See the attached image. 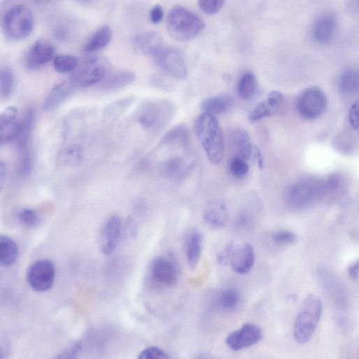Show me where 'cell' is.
Returning <instances> with one entry per match:
<instances>
[{"label": "cell", "mask_w": 359, "mask_h": 359, "mask_svg": "<svg viewBox=\"0 0 359 359\" xmlns=\"http://www.w3.org/2000/svg\"><path fill=\"white\" fill-rule=\"evenodd\" d=\"M196 136L213 164H220L224 158L225 141L223 130L215 115L205 112L194 124Z\"/></svg>", "instance_id": "cell-1"}, {"label": "cell", "mask_w": 359, "mask_h": 359, "mask_svg": "<svg viewBox=\"0 0 359 359\" xmlns=\"http://www.w3.org/2000/svg\"><path fill=\"white\" fill-rule=\"evenodd\" d=\"M166 28L174 40L188 42L197 38L204 30L203 21L192 11L182 6L173 7L169 12Z\"/></svg>", "instance_id": "cell-2"}, {"label": "cell", "mask_w": 359, "mask_h": 359, "mask_svg": "<svg viewBox=\"0 0 359 359\" xmlns=\"http://www.w3.org/2000/svg\"><path fill=\"white\" fill-rule=\"evenodd\" d=\"M175 107L169 101L150 99L143 101L137 108L135 119L146 131L158 132L172 119Z\"/></svg>", "instance_id": "cell-3"}, {"label": "cell", "mask_w": 359, "mask_h": 359, "mask_svg": "<svg viewBox=\"0 0 359 359\" xmlns=\"http://www.w3.org/2000/svg\"><path fill=\"white\" fill-rule=\"evenodd\" d=\"M328 192L326 181L305 177L293 184L285 193V202L293 210L305 208Z\"/></svg>", "instance_id": "cell-4"}, {"label": "cell", "mask_w": 359, "mask_h": 359, "mask_svg": "<svg viewBox=\"0 0 359 359\" xmlns=\"http://www.w3.org/2000/svg\"><path fill=\"white\" fill-rule=\"evenodd\" d=\"M321 300L314 295H308L296 317L293 335L297 343L304 344L313 335L322 314Z\"/></svg>", "instance_id": "cell-5"}, {"label": "cell", "mask_w": 359, "mask_h": 359, "mask_svg": "<svg viewBox=\"0 0 359 359\" xmlns=\"http://www.w3.org/2000/svg\"><path fill=\"white\" fill-rule=\"evenodd\" d=\"M111 62L103 57H90L79 62L71 73L70 81L78 88H87L102 82L108 77Z\"/></svg>", "instance_id": "cell-6"}, {"label": "cell", "mask_w": 359, "mask_h": 359, "mask_svg": "<svg viewBox=\"0 0 359 359\" xmlns=\"http://www.w3.org/2000/svg\"><path fill=\"white\" fill-rule=\"evenodd\" d=\"M34 26L35 19L32 12L22 5L10 8L2 21L5 35L14 41H23L29 38L34 29Z\"/></svg>", "instance_id": "cell-7"}, {"label": "cell", "mask_w": 359, "mask_h": 359, "mask_svg": "<svg viewBox=\"0 0 359 359\" xmlns=\"http://www.w3.org/2000/svg\"><path fill=\"white\" fill-rule=\"evenodd\" d=\"M297 110L305 119L314 120L321 117L327 109V98L324 92L318 87L304 90L298 96Z\"/></svg>", "instance_id": "cell-8"}, {"label": "cell", "mask_w": 359, "mask_h": 359, "mask_svg": "<svg viewBox=\"0 0 359 359\" xmlns=\"http://www.w3.org/2000/svg\"><path fill=\"white\" fill-rule=\"evenodd\" d=\"M152 58L156 66L171 77L177 80L186 78L185 61L176 50L164 46Z\"/></svg>", "instance_id": "cell-9"}, {"label": "cell", "mask_w": 359, "mask_h": 359, "mask_svg": "<svg viewBox=\"0 0 359 359\" xmlns=\"http://www.w3.org/2000/svg\"><path fill=\"white\" fill-rule=\"evenodd\" d=\"M56 277L54 264L50 260H41L34 263L29 268L27 280L30 286L38 292L50 290Z\"/></svg>", "instance_id": "cell-10"}, {"label": "cell", "mask_w": 359, "mask_h": 359, "mask_svg": "<svg viewBox=\"0 0 359 359\" xmlns=\"http://www.w3.org/2000/svg\"><path fill=\"white\" fill-rule=\"evenodd\" d=\"M150 274L152 280L161 286L172 288L177 284L176 263L170 256H161L155 258L151 265Z\"/></svg>", "instance_id": "cell-11"}, {"label": "cell", "mask_w": 359, "mask_h": 359, "mask_svg": "<svg viewBox=\"0 0 359 359\" xmlns=\"http://www.w3.org/2000/svg\"><path fill=\"white\" fill-rule=\"evenodd\" d=\"M263 337L262 329L252 323H244L226 337L227 345L233 351H240L255 345Z\"/></svg>", "instance_id": "cell-12"}, {"label": "cell", "mask_w": 359, "mask_h": 359, "mask_svg": "<svg viewBox=\"0 0 359 359\" xmlns=\"http://www.w3.org/2000/svg\"><path fill=\"white\" fill-rule=\"evenodd\" d=\"M122 233V221L119 216H112L108 219L101 230L100 240L103 254L109 256L116 251Z\"/></svg>", "instance_id": "cell-13"}, {"label": "cell", "mask_w": 359, "mask_h": 359, "mask_svg": "<svg viewBox=\"0 0 359 359\" xmlns=\"http://www.w3.org/2000/svg\"><path fill=\"white\" fill-rule=\"evenodd\" d=\"M55 48L47 40H39L29 50L26 58V66L30 71L38 70L54 58Z\"/></svg>", "instance_id": "cell-14"}, {"label": "cell", "mask_w": 359, "mask_h": 359, "mask_svg": "<svg viewBox=\"0 0 359 359\" xmlns=\"http://www.w3.org/2000/svg\"><path fill=\"white\" fill-rule=\"evenodd\" d=\"M20 120L18 119V110L15 106H10L0 115V145L15 141L20 131Z\"/></svg>", "instance_id": "cell-15"}, {"label": "cell", "mask_w": 359, "mask_h": 359, "mask_svg": "<svg viewBox=\"0 0 359 359\" xmlns=\"http://www.w3.org/2000/svg\"><path fill=\"white\" fill-rule=\"evenodd\" d=\"M337 29V20L332 13L321 15L314 22L312 27L313 39L318 44L330 43L335 36Z\"/></svg>", "instance_id": "cell-16"}, {"label": "cell", "mask_w": 359, "mask_h": 359, "mask_svg": "<svg viewBox=\"0 0 359 359\" xmlns=\"http://www.w3.org/2000/svg\"><path fill=\"white\" fill-rule=\"evenodd\" d=\"M255 260L254 249L251 244L236 246L230 261L231 268L238 274H246L254 267Z\"/></svg>", "instance_id": "cell-17"}, {"label": "cell", "mask_w": 359, "mask_h": 359, "mask_svg": "<svg viewBox=\"0 0 359 359\" xmlns=\"http://www.w3.org/2000/svg\"><path fill=\"white\" fill-rule=\"evenodd\" d=\"M205 222L213 229L224 228L228 223L229 214L226 203L221 200L210 202L203 213Z\"/></svg>", "instance_id": "cell-18"}, {"label": "cell", "mask_w": 359, "mask_h": 359, "mask_svg": "<svg viewBox=\"0 0 359 359\" xmlns=\"http://www.w3.org/2000/svg\"><path fill=\"white\" fill-rule=\"evenodd\" d=\"M75 88L71 81L57 83L45 97L43 110L50 112L58 108L73 94Z\"/></svg>", "instance_id": "cell-19"}, {"label": "cell", "mask_w": 359, "mask_h": 359, "mask_svg": "<svg viewBox=\"0 0 359 359\" xmlns=\"http://www.w3.org/2000/svg\"><path fill=\"white\" fill-rule=\"evenodd\" d=\"M230 145L235 153V157L248 160L253 152V147L249 133L242 129H235L232 131L229 138Z\"/></svg>", "instance_id": "cell-20"}, {"label": "cell", "mask_w": 359, "mask_h": 359, "mask_svg": "<svg viewBox=\"0 0 359 359\" xmlns=\"http://www.w3.org/2000/svg\"><path fill=\"white\" fill-rule=\"evenodd\" d=\"M136 48L143 54L153 57L163 47V38L156 32H146L135 38Z\"/></svg>", "instance_id": "cell-21"}, {"label": "cell", "mask_w": 359, "mask_h": 359, "mask_svg": "<svg viewBox=\"0 0 359 359\" xmlns=\"http://www.w3.org/2000/svg\"><path fill=\"white\" fill-rule=\"evenodd\" d=\"M36 121V111L29 108L20 120V127L16 139L18 150L29 148L30 140Z\"/></svg>", "instance_id": "cell-22"}, {"label": "cell", "mask_w": 359, "mask_h": 359, "mask_svg": "<svg viewBox=\"0 0 359 359\" xmlns=\"http://www.w3.org/2000/svg\"><path fill=\"white\" fill-rule=\"evenodd\" d=\"M136 75L129 71H121L106 77L101 84V89L105 91H112L122 89L135 82Z\"/></svg>", "instance_id": "cell-23"}, {"label": "cell", "mask_w": 359, "mask_h": 359, "mask_svg": "<svg viewBox=\"0 0 359 359\" xmlns=\"http://www.w3.org/2000/svg\"><path fill=\"white\" fill-rule=\"evenodd\" d=\"M112 33L111 29L104 26L98 29L85 43L83 52L92 54L105 49L111 42Z\"/></svg>", "instance_id": "cell-24"}, {"label": "cell", "mask_w": 359, "mask_h": 359, "mask_svg": "<svg viewBox=\"0 0 359 359\" xmlns=\"http://www.w3.org/2000/svg\"><path fill=\"white\" fill-rule=\"evenodd\" d=\"M338 87L340 92L346 96H352L359 92V69L349 68L339 76Z\"/></svg>", "instance_id": "cell-25"}, {"label": "cell", "mask_w": 359, "mask_h": 359, "mask_svg": "<svg viewBox=\"0 0 359 359\" xmlns=\"http://www.w3.org/2000/svg\"><path fill=\"white\" fill-rule=\"evenodd\" d=\"M203 247V237L199 232H193L189 237L186 245V257L189 268L195 270L200 260Z\"/></svg>", "instance_id": "cell-26"}, {"label": "cell", "mask_w": 359, "mask_h": 359, "mask_svg": "<svg viewBox=\"0 0 359 359\" xmlns=\"http://www.w3.org/2000/svg\"><path fill=\"white\" fill-rule=\"evenodd\" d=\"M234 104L233 98L228 95H221L208 98L202 103L205 112L214 115H223L231 110Z\"/></svg>", "instance_id": "cell-27"}, {"label": "cell", "mask_w": 359, "mask_h": 359, "mask_svg": "<svg viewBox=\"0 0 359 359\" xmlns=\"http://www.w3.org/2000/svg\"><path fill=\"white\" fill-rule=\"evenodd\" d=\"M19 256V249L16 243L6 235L0 236V263L8 267L15 263Z\"/></svg>", "instance_id": "cell-28"}, {"label": "cell", "mask_w": 359, "mask_h": 359, "mask_svg": "<svg viewBox=\"0 0 359 359\" xmlns=\"http://www.w3.org/2000/svg\"><path fill=\"white\" fill-rule=\"evenodd\" d=\"M258 91V83L256 75L252 73H246L240 78L237 91L239 96L244 100L253 98Z\"/></svg>", "instance_id": "cell-29"}, {"label": "cell", "mask_w": 359, "mask_h": 359, "mask_svg": "<svg viewBox=\"0 0 359 359\" xmlns=\"http://www.w3.org/2000/svg\"><path fill=\"white\" fill-rule=\"evenodd\" d=\"M189 139V131L184 124H178L168 131L161 140L163 145H185Z\"/></svg>", "instance_id": "cell-30"}, {"label": "cell", "mask_w": 359, "mask_h": 359, "mask_svg": "<svg viewBox=\"0 0 359 359\" xmlns=\"http://www.w3.org/2000/svg\"><path fill=\"white\" fill-rule=\"evenodd\" d=\"M188 170L185 161L179 156L168 159L162 166L163 174L170 178L183 177Z\"/></svg>", "instance_id": "cell-31"}, {"label": "cell", "mask_w": 359, "mask_h": 359, "mask_svg": "<svg viewBox=\"0 0 359 359\" xmlns=\"http://www.w3.org/2000/svg\"><path fill=\"white\" fill-rule=\"evenodd\" d=\"M217 302L219 306L224 310L233 311L239 307L241 302V295L235 288H226L219 295Z\"/></svg>", "instance_id": "cell-32"}, {"label": "cell", "mask_w": 359, "mask_h": 359, "mask_svg": "<svg viewBox=\"0 0 359 359\" xmlns=\"http://www.w3.org/2000/svg\"><path fill=\"white\" fill-rule=\"evenodd\" d=\"M15 75L13 70L6 66L0 71V94L4 99L11 97L15 88Z\"/></svg>", "instance_id": "cell-33"}, {"label": "cell", "mask_w": 359, "mask_h": 359, "mask_svg": "<svg viewBox=\"0 0 359 359\" xmlns=\"http://www.w3.org/2000/svg\"><path fill=\"white\" fill-rule=\"evenodd\" d=\"M19 151L17 163V171L21 177H28L34 168V157L31 150L29 148Z\"/></svg>", "instance_id": "cell-34"}, {"label": "cell", "mask_w": 359, "mask_h": 359, "mask_svg": "<svg viewBox=\"0 0 359 359\" xmlns=\"http://www.w3.org/2000/svg\"><path fill=\"white\" fill-rule=\"evenodd\" d=\"M78 64V59L72 55H58L54 59V67L59 73H72Z\"/></svg>", "instance_id": "cell-35"}, {"label": "cell", "mask_w": 359, "mask_h": 359, "mask_svg": "<svg viewBox=\"0 0 359 359\" xmlns=\"http://www.w3.org/2000/svg\"><path fill=\"white\" fill-rule=\"evenodd\" d=\"M276 110L267 101L259 103L250 113L249 119L251 122L259 121L265 117L272 116Z\"/></svg>", "instance_id": "cell-36"}, {"label": "cell", "mask_w": 359, "mask_h": 359, "mask_svg": "<svg viewBox=\"0 0 359 359\" xmlns=\"http://www.w3.org/2000/svg\"><path fill=\"white\" fill-rule=\"evenodd\" d=\"M20 221L26 226L35 228L41 223V217L37 211L27 208L22 210L19 214Z\"/></svg>", "instance_id": "cell-37"}, {"label": "cell", "mask_w": 359, "mask_h": 359, "mask_svg": "<svg viewBox=\"0 0 359 359\" xmlns=\"http://www.w3.org/2000/svg\"><path fill=\"white\" fill-rule=\"evenodd\" d=\"M249 170V164L246 160L238 157H234L230 163V171L237 178H243Z\"/></svg>", "instance_id": "cell-38"}, {"label": "cell", "mask_w": 359, "mask_h": 359, "mask_svg": "<svg viewBox=\"0 0 359 359\" xmlns=\"http://www.w3.org/2000/svg\"><path fill=\"white\" fill-rule=\"evenodd\" d=\"M198 3L204 13L213 15L218 13L224 8L226 0H198Z\"/></svg>", "instance_id": "cell-39"}, {"label": "cell", "mask_w": 359, "mask_h": 359, "mask_svg": "<svg viewBox=\"0 0 359 359\" xmlns=\"http://www.w3.org/2000/svg\"><path fill=\"white\" fill-rule=\"evenodd\" d=\"M138 358L139 359H167L169 358V356L161 348L151 346L142 351Z\"/></svg>", "instance_id": "cell-40"}, {"label": "cell", "mask_w": 359, "mask_h": 359, "mask_svg": "<svg viewBox=\"0 0 359 359\" xmlns=\"http://www.w3.org/2000/svg\"><path fill=\"white\" fill-rule=\"evenodd\" d=\"M272 240L277 245L286 246L293 244L296 241V236L290 231H279L273 234Z\"/></svg>", "instance_id": "cell-41"}, {"label": "cell", "mask_w": 359, "mask_h": 359, "mask_svg": "<svg viewBox=\"0 0 359 359\" xmlns=\"http://www.w3.org/2000/svg\"><path fill=\"white\" fill-rule=\"evenodd\" d=\"M132 103V99L127 98L117 101L116 103L110 105L105 110V115L108 117H112L113 114L117 115V112L120 114L123 110L129 108Z\"/></svg>", "instance_id": "cell-42"}, {"label": "cell", "mask_w": 359, "mask_h": 359, "mask_svg": "<svg viewBox=\"0 0 359 359\" xmlns=\"http://www.w3.org/2000/svg\"><path fill=\"white\" fill-rule=\"evenodd\" d=\"M82 350L81 342H75L64 349L57 358H78Z\"/></svg>", "instance_id": "cell-43"}, {"label": "cell", "mask_w": 359, "mask_h": 359, "mask_svg": "<svg viewBox=\"0 0 359 359\" xmlns=\"http://www.w3.org/2000/svg\"><path fill=\"white\" fill-rule=\"evenodd\" d=\"M236 245L233 242L228 244L226 247L219 254L218 262L222 265L230 263L232 256Z\"/></svg>", "instance_id": "cell-44"}, {"label": "cell", "mask_w": 359, "mask_h": 359, "mask_svg": "<svg viewBox=\"0 0 359 359\" xmlns=\"http://www.w3.org/2000/svg\"><path fill=\"white\" fill-rule=\"evenodd\" d=\"M82 153L79 147H69L65 152V160L72 164L78 163L82 160Z\"/></svg>", "instance_id": "cell-45"}, {"label": "cell", "mask_w": 359, "mask_h": 359, "mask_svg": "<svg viewBox=\"0 0 359 359\" xmlns=\"http://www.w3.org/2000/svg\"><path fill=\"white\" fill-rule=\"evenodd\" d=\"M349 120L352 128L359 131V99L351 105L349 112Z\"/></svg>", "instance_id": "cell-46"}, {"label": "cell", "mask_w": 359, "mask_h": 359, "mask_svg": "<svg viewBox=\"0 0 359 359\" xmlns=\"http://www.w3.org/2000/svg\"><path fill=\"white\" fill-rule=\"evenodd\" d=\"M284 100V96L281 92L272 91L269 94L266 101L277 111L283 105Z\"/></svg>", "instance_id": "cell-47"}, {"label": "cell", "mask_w": 359, "mask_h": 359, "mask_svg": "<svg viewBox=\"0 0 359 359\" xmlns=\"http://www.w3.org/2000/svg\"><path fill=\"white\" fill-rule=\"evenodd\" d=\"M163 18V10L161 6L156 5L152 8L149 13V19L152 24H159Z\"/></svg>", "instance_id": "cell-48"}, {"label": "cell", "mask_w": 359, "mask_h": 359, "mask_svg": "<svg viewBox=\"0 0 359 359\" xmlns=\"http://www.w3.org/2000/svg\"><path fill=\"white\" fill-rule=\"evenodd\" d=\"M54 35L56 39L61 42L67 41L71 36L70 29L66 26L57 27L54 31Z\"/></svg>", "instance_id": "cell-49"}, {"label": "cell", "mask_w": 359, "mask_h": 359, "mask_svg": "<svg viewBox=\"0 0 359 359\" xmlns=\"http://www.w3.org/2000/svg\"><path fill=\"white\" fill-rule=\"evenodd\" d=\"M251 218L246 213L242 214L238 217L237 224L242 228L249 227L251 224Z\"/></svg>", "instance_id": "cell-50"}, {"label": "cell", "mask_w": 359, "mask_h": 359, "mask_svg": "<svg viewBox=\"0 0 359 359\" xmlns=\"http://www.w3.org/2000/svg\"><path fill=\"white\" fill-rule=\"evenodd\" d=\"M8 175V167L6 163L1 161L0 162V188L3 189Z\"/></svg>", "instance_id": "cell-51"}, {"label": "cell", "mask_w": 359, "mask_h": 359, "mask_svg": "<svg viewBox=\"0 0 359 359\" xmlns=\"http://www.w3.org/2000/svg\"><path fill=\"white\" fill-rule=\"evenodd\" d=\"M348 273L352 279L355 280L358 279L359 274V261L349 267Z\"/></svg>", "instance_id": "cell-52"}, {"label": "cell", "mask_w": 359, "mask_h": 359, "mask_svg": "<svg viewBox=\"0 0 359 359\" xmlns=\"http://www.w3.org/2000/svg\"><path fill=\"white\" fill-rule=\"evenodd\" d=\"M256 156L258 160V166L261 168L263 166V155L259 149V148L256 147Z\"/></svg>", "instance_id": "cell-53"}, {"label": "cell", "mask_w": 359, "mask_h": 359, "mask_svg": "<svg viewBox=\"0 0 359 359\" xmlns=\"http://www.w3.org/2000/svg\"><path fill=\"white\" fill-rule=\"evenodd\" d=\"M36 3H40V4H45L50 3L51 0H34Z\"/></svg>", "instance_id": "cell-54"}, {"label": "cell", "mask_w": 359, "mask_h": 359, "mask_svg": "<svg viewBox=\"0 0 359 359\" xmlns=\"http://www.w3.org/2000/svg\"><path fill=\"white\" fill-rule=\"evenodd\" d=\"M78 1L81 3H89L91 1H93V0H78Z\"/></svg>", "instance_id": "cell-55"}, {"label": "cell", "mask_w": 359, "mask_h": 359, "mask_svg": "<svg viewBox=\"0 0 359 359\" xmlns=\"http://www.w3.org/2000/svg\"><path fill=\"white\" fill-rule=\"evenodd\" d=\"M358 3H359V0H358Z\"/></svg>", "instance_id": "cell-56"}]
</instances>
